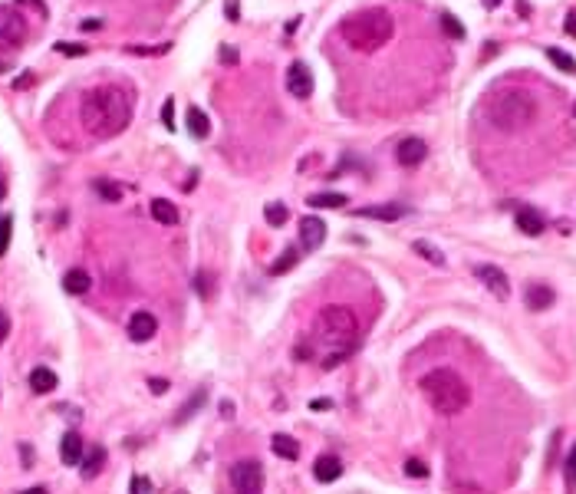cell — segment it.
Returning a JSON list of instances; mask_svg holds the SVG:
<instances>
[{
    "label": "cell",
    "mask_w": 576,
    "mask_h": 494,
    "mask_svg": "<svg viewBox=\"0 0 576 494\" xmlns=\"http://www.w3.org/2000/svg\"><path fill=\"white\" fill-rule=\"evenodd\" d=\"M80 119L92 139H116L132 122V96L122 86H96L82 92Z\"/></svg>",
    "instance_id": "2"
},
{
    "label": "cell",
    "mask_w": 576,
    "mask_h": 494,
    "mask_svg": "<svg viewBox=\"0 0 576 494\" xmlns=\"http://www.w3.org/2000/svg\"><path fill=\"white\" fill-rule=\"evenodd\" d=\"M82 27H86V30H99V27H102V20H86Z\"/></svg>",
    "instance_id": "48"
},
{
    "label": "cell",
    "mask_w": 576,
    "mask_h": 494,
    "mask_svg": "<svg viewBox=\"0 0 576 494\" xmlns=\"http://www.w3.org/2000/svg\"><path fill=\"white\" fill-rule=\"evenodd\" d=\"M221 56H224V63H234V50H227V46H224V50H221Z\"/></svg>",
    "instance_id": "49"
},
{
    "label": "cell",
    "mask_w": 576,
    "mask_h": 494,
    "mask_svg": "<svg viewBox=\"0 0 576 494\" xmlns=\"http://www.w3.org/2000/svg\"><path fill=\"white\" fill-rule=\"evenodd\" d=\"M4 198H7V178L0 175V201H4Z\"/></svg>",
    "instance_id": "50"
},
{
    "label": "cell",
    "mask_w": 576,
    "mask_h": 494,
    "mask_svg": "<svg viewBox=\"0 0 576 494\" xmlns=\"http://www.w3.org/2000/svg\"><path fill=\"white\" fill-rule=\"evenodd\" d=\"M563 481H567V488H576V449L570 451V458H567V468H563Z\"/></svg>",
    "instance_id": "35"
},
{
    "label": "cell",
    "mask_w": 576,
    "mask_h": 494,
    "mask_svg": "<svg viewBox=\"0 0 576 494\" xmlns=\"http://www.w3.org/2000/svg\"><path fill=\"white\" fill-rule=\"evenodd\" d=\"M418 389H422L425 402L432 405L438 415H458V412H464L471 402L468 382H464L455 369H432V372H425Z\"/></svg>",
    "instance_id": "5"
},
{
    "label": "cell",
    "mask_w": 576,
    "mask_h": 494,
    "mask_svg": "<svg viewBox=\"0 0 576 494\" xmlns=\"http://www.w3.org/2000/svg\"><path fill=\"white\" fill-rule=\"evenodd\" d=\"M513 225L521 227V234H527V237H540L543 234V218L540 211H533V208H517V215H513Z\"/></svg>",
    "instance_id": "16"
},
{
    "label": "cell",
    "mask_w": 576,
    "mask_h": 494,
    "mask_svg": "<svg viewBox=\"0 0 576 494\" xmlns=\"http://www.w3.org/2000/svg\"><path fill=\"white\" fill-rule=\"evenodd\" d=\"M152 218L158 225H178V208L171 205L168 198H155L152 201Z\"/></svg>",
    "instance_id": "23"
},
{
    "label": "cell",
    "mask_w": 576,
    "mask_h": 494,
    "mask_svg": "<svg viewBox=\"0 0 576 494\" xmlns=\"http://www.w3.org/2000/svg\"><path fill=\"white\" fill-rule=\"evenodd\" d=\"M425 155H428V145L422 139H415V135H408V139H402L396 145V162L402 168H418L425 162Z\"/></svg>",
    "instance_id": "9"
},
{
    "label": "cell",
    "mask_w": 576,
    "mask_h": 494,
    "mask_svg": "<svg viewBox=\"0 0 576 494\" xmlns=\"http://www.w3.org/2000/svg\"><path fill=\"white\" fill-rule=\"evenodd\" d=\"M349 201L346 195H336V191H323V195H310L306 198V205L310 208H342Z\"/></svg>",
    "instance_id": "24"
},
{
    "label": "cell",
    "mask_w": 576,
    "mask_h": 494,
    "mask_svg": "<svg viewBox=\"0 0 576 494\" xmlns=\"http://www.w3.org/2000/svg\"><path fill=\"white\" fill-rule=\"evenodd\" d=\"M297 261H300V251L287 247V251L280 254V261H273V264H271V270H267V274H271V277H280V274H287L290 267H297Z\"/></svg>",
    "instance_id": "26"
},
{
    "label": "cell",
    "mask_w": 576,
    "mask_h": 494,
    "mask_svg": "<svg viewBox=\"0 0 576 494\" xmlns=\"http://www.w3.org/2000/svg\"><path fill=\"white\" fill-rule=\"evenodd\" d=\"M102 465H106V449H99V445H96V449H89L86 455H82V461H80L82 478H86V481H92V478L102 471Z\"/></svg>",
    "instance_id": "19"
},
{
    "label": "cell",
    "mask_w": 576,
    "mask_h": 494,
    "mask_svg": "<svg viewBox=\"0 0 576 494\" xmlns=\"http://www.w3.org/2000/svg\"><path fill=\"white\" fill-rule=\"evenodd\" d=\"M60 386V379H56L53 369H46V366H36L33 372H30V389H33L36 395H46V392H53V389Z\"/></svg>",
    "instance_id": "18"
},
{
    "label": "cell",
    "mask_w": 576,
    "mask_h": 494,
    "mask_svg": "<svg viewBox=\"0 0 576 494\" xmlns=\"http://www.w3.org/2000/svg\"><path fill=\"white\" fill-rule=\"evenodd\" d=\"M553 300H557V294H553L547 284H527V290H523V304H527V310H533V313L550 310Z\"/></svg>",
    "instance_id": "14"
},
{
    "label": "cell",
    "mask_w": 576,
    "mask_h": 494,
    "mask_svg": "<svg viewBox=\"0 0 576 494\" xmlns=\"http://www.w3.org/2000/svg\"><path fill=\"white\" fill-rule=\"evenodd\" d=\"M474 277L481 280L497 300H507V296H511V280H507V274L501 267H494V264H477Z\"/></svg>",
    "instance_id": "8"
},
{
    "label": "cell",
    "mask_w": 576,
    "mask_h": 494,
    "mask_svg": "<svg viewBox=\"0 0 576 494\" xmlns=\"http://www.w3.org/2000/svg\"><path fill=\"white\" fill-rule=\"evenodd\" d=\"M10 336V316H7V310H0V343L7 340Z\"/></svg>",
    "instance_id": "40"
},
{
    "label": "cell",
    "mask_w": 576,
    "mask_h": 494,
    "mask_svg": "<svg viewBox=\"0 0 576 494\" xmlns=\"http://www.w3.org/2000/svg\"><path fill=\"white\" fill-rule=\"evenodd\" d=\"M231 488L241 494H261L263 488V465L254 458H244L231 468Z\"/></svg>",
    "instance_id": "6"
},
{
    "label": "cell",
    "mask_w": 576,
    "mask_h": 494,
    "mask_svg": "<svg viewBox=\"0 0 576 494\" xmlns=\"http://www.w3.org/2000/svg\"><path fill=\"white\" fill-rule=\"evenodd\" d=\"M148 389H152L155 395H162V392H168V382H165V379H148Z\"/></svg>",
    "instance_id": "42"
},
{
    "label": "cell",
    "mask_w": 576,
    "mask_h": 494,
    "mask_svg": "<svg viewBox=\"0 0 576 494\" xmlns=\"http://www.w3.org/2000/svg\"><path fill=\"white\" fill-rule=\"evenodd\" d=\"M441 30H445V33H448L451 40H464V36H468V30H464V23H461V20L455 17V14H448V10L441 14Z\"/></svg>",
    "instance_id": "29"
},
{
    "label": "cell",
    "mask_w": 576,
    "mask_h": 494,
    "mask_svg": "<svg viewBox=\"0 0 576 494\" xmlns=\"http://www.w3.org/2000/svg\"><path fill=\"white\" fill-rule=\"evenodd\" d=\"M412 251H415V254H422L425 261L435 264V267H445V254H441L438 247H435V244H428V241H415V244H412Z\"/></svg>",
    "instance_id": "27"
},
{
    "label": "cell",
    "mask_w": 576,
    "mask_h": 494,
    "mask_svg": "<svg viewBox=\"0 0 576 494\" xmlns=\"http://www.w3.org/2000/svg\"><path fill=\"white\" fill-rule=\"evenodd\" d=\"M195 287H198V294L205 296V300L211 296V290H207V274H198V277H195Z\"/></svg>",
    "instance_id": "41"
},
{
    "label": "cell",
    "mask_w": 576,
    "mask_h": 494,
    "mask_svg": "<svg viewBox=\"0 0 576 494\" xmlns=\"http://www.w3.org/2000/svg\"><path fill=\"white\" fill-rule=\"evenodd\" d=\"M221 415H224V419H231V415H234V409H231V402H221Z\"/></svg>",
    "instance_id": "46"
},
{
    "label": "cell",
    "mask_w": 576,
    "mask_h": 494,
    "mask_svg": "<svg viewBox=\"0 0 576 494\" xmlns=\"http://www.w3.org/2000/svg\"><path fill=\"white\" fill-rule=\"evenodd\" d=\"M20 7H33L36 10V17H46V4L43 0H17Z\"/></svg>",
    "instance_id": "39"
},
{
    "label": "cell",
    "mask_w": 576,
    "mask_h": 494,
    "mask_svg": "<svg viewBox=\"0 0 576 494\" xmlns=\"http://www.w3.org/2000/svg\"><path fill=\"white\" fill-rule=\"evenodd\" d=\"M96 191H99L106 201H119V198H122V188L112 185V181H96Z\"/></svg>",
    "instance_id": "33"
},
{
    "label": "cell",
    "mask_w": 576,
    "mask_h": 494,
    "mask_svg": "<svg viewBox=\"0 0 576 494\" xmlns=\"http://www.w3.org/2000/svg\"><path fill=\"white\" fill-rule=\"evenodd\" d=\"M359 343V316L346 304L323 306L313 320V350L323 369H336Z\"/></svg>",
    "instance_id": "1"
},
{
    "label": "cell",
    "mask_w": 576,
    "mask_h": 494,
    "mask_svg": "<svg viewBox=\"0 0 576 494\" xmlns=\"http://www.w3.org/2000/svg\"><path fill=\"white\" fill-rule=\"evenodd\" d=\"M188 132L195 135V139H207V135H211V119L205 116V109L188 106Z\"/></svg>",
    "instance_id": "22"
},
{
    "label": "cell",
    "mask_w": 576,
    "mask_h": 494,
    "mask_svg": "<svg viewBox=\"0 0 576 494\" xmlns=\"http://www.w3.org/2000/svg\"><path fill=\"white\" fill-rule=\"evenodd\" d=\"M155 333H158V320H155L152 313H145V310L132 313V320H129V340L132 343H148Z\"/></svg>",
    "instance_id": "11"
},
{
    "label": "cell",
    "mask_w": 576,
    "mask_h": 494,
    "mask_svg": "<svg viewBox=\"0 0 576 494\" xmlns=\"http://www.w3.org/2000/svg\"><path fill=\"white\" fill-rule=\"evenodd\" d=\"M271 449H273L277 458H287V461H297V455H300L297 439H290V435H283V431H277V435L271 439Z\"/></svg>",
    "instance_id": "21"
},
{
    "label": "cell",
    "mask_w": 576,
    "mask_h": 494,
    "mask_svg": "<svg viewBox=\"0 0 576 494\" xmlns=\"http://www.w3.org/2000/svg\"><path fill=\"white\" fill-rule=\"evenodd\" d=\"M573 116H576V102H573Z\"/></svg>",
    "instance_id": "51"
},
{
    "label": "cell",
    "mask_w": 576,
    "mask_h": 494,
    "mask_svg": "<svg viewBox=\"0 0 576 494\" xmlns=\"http://www.w3.org/2000/svg\"><path fill=\"white\" fill-rule=\"evenodd\" d=\"M537 119V96L531 90H497L487 99V122L497 132H521Z\"/></svg>",
    "instance_id": "4"
},
{
    "label": "cell",
    "mask_w": 576,
    "mask_h": 494,
    "mask_svg": "<svg viewBox=\"0 0 576 494\" xmlns=\"http://www.w3.org/2000/svg\"><path fill=\"white\" fill-rule=\"evenodd\" d=\"M326 241V225L320 221V218H303L300 221V244H303L306 251H316V247H323Z\"/></svg>",
    "instance_id": "12"
},
{
    "label": "cell",
    "mask_w": 576,
    "mask_h": 494,
    "mask_svg": "<svg viewBox=\"0 0 576 494\" xmlns=\"http://www.w3.org/2000/svg\"><path fill=\"white\" fill-rule=\"evenodd\" d=\"M20 455H23V461H27V465H23V468H30V461H33V449H27V445H20Z\"/></svg>",
    "instance_id": "45"
},
{
    "label": "cell",
    "mask_w": 576,
    "mask_h": 494,
    "mask_svg": "<svg viewBox=\"0 0 576 494\" xmlns=\"http://www.w3.org/2000/svg\"><path fill=\"white\" fill-rule=\"evenodd\" d=\"M27 40V20L13 7H0V50H17Z\"/></svg>",
    "instance_id": "7"
},
{
    "label": "cell",
    "mask_w": 576,
    "mask_h": 494,
    "mask_svg": "<svg viewBox=\"0 0 576 494\" xmlns=\"http://www.w3.org/2000/svg\"><path fill=\"white\" fill-rule=\"evenodd\" d=\"M406 475L408 478H428V465L422 458H408L406 461Z\"/></svg>",
    "instance_id": "34"
},
{
    "label": "cell",
    "mask_w": 576,
    "mask_h": 494,
    "mask_svg": "<svg viewBox=\"0 0 576 494\" xmlns=\"http://www.w3.org/2000/svg\"><path fill=\"white\" fill-rule=\"evenodd\" d=\"M82 455H86V445H82V435L80 431H66L63 441H60V458H63V465L76 468L82 461Z\"/></svg>",
    "instance_id": "15"
},
{
    "label": "cell",
    "mask_w": 576,
    "mask_h": 494,
    "mask_svg": "<svg viewBox=\"0 0 576 494\" xmlns=\"http://www.w3.org/2000/svg\"><path fill=\"white\" fill-rule=\"evenodd\" d=\"M224 14H227V20H231V23H237V20H241V10H237V0H224Z\"/></svg>",
    "instance_id": "38"
},
{
    "label": "cell",
    "mask_w": 576,
    "mask_h": 494,
    "mask_svg": "<svg viewBox=\"0 0 576 494\" xmlns=\"http://www.w3.org/2000/svg\"><path fill=\"white\" fill-rule=\"evenodd\" d=\"M563 30H567V33L576 40V14H567V20H563Z\"/></svg>",
    "instance_id": "43"
},
{
    "label": "cell",
    "mask_w": 576,
    "mask_h": 494,
    "mask_svg": "<svg viewBox=\"0 0 576 494\" xmlns=\"http://www.w3.org/2000/svg\"><path fill=\"white\" fill-rule=\"evenodd\" d=\"M392 33H396V20L382 7L356 10L346 20H339V36L356 53H376L392 40Z\"/></svg>",
    "instance_id": "3"
},
{
    "label": "cell",
    "mask_w": 576,
    "mask_h": 494,
    "mask_svg": "<svg viewBox=\"0 0 576 494\" xmlns=\"http://www.w3.org/2000/svg\"><path fill=\"white\" fill-rule=\"evenodd\" d=\"M481 4H484L487 10H497V7H501V4H504V0H481Z\"/></svg>",
    "instance_id": "47"
},
{
    "label": "cell",
    "mask_w": 576,
    "mask_h": 494,
    "mask_svg": "<svg viewBox=\"0 0 576 494\" xmlns=\"http://www.w3.org/2000/svg\"><path fill=\"white\" fill-rule=\"evenodd\" d=\"M339 475H342L339 455H320V458L313 461V478L320 485H333V481H339Z\"/></svg>",
    "instance_id": "13"
},
{
    "label": "cell",
    "mask_w": 576,
    "mask_h": 494,
    "mask_svg": "<svg viewBox=\"0 0 576 494\" xmlns=\"http://www.w3.org/2000/svg\"><path fill=\"white\" fill-rule=\"evenodd\" d=\"M201 402H205V392H198V395H195V399H191V405H185V409H181V415H178V419H175V422H185V419H191V415H195V409H198Z\"/></svg>",
    "instance_id": "37"
},
{
    "label": "cell",
    "mask_w": 576,
    "mask_h": 494,
    "mask_svg": "<svg viewBox=\"0 0 576 494\" xmlns=\"http://www.w3.org/2000/svg\"><path fill=\"white\" fill-rule=\"evenodd\" d=\"M162 126L165 129H168V132H175V126H178V122H175V99H165V106H162Z\"/></svg>",
    "instance_id": "32"
},
{
    "label": "cell",
    "mask_w": 576,
    "mask_h": 494,
    "mask_svg": "<svg viewBox=\"0 0 576 494\" xmlns=\"http://www.w3.org/2000/svg\"><path fill=\"white\" fill-rule=\"evenodd\" d=\"M263 218H267V225H271V227H283V225H287V218H290V211H287V205L271 201V205L263 208Z\"/></svg>",
    "instance_id": "28"
},
{
    "label": "cell",
    "mask_w": 576,
    "mask_h": 494,
    "mask_svg": "<svg viewBox=\"0 0 576 494\" xmlns=\"http://www.w3.org/2000/svg\"><path fill=\"white\" fill-rule=\"evenodd\" d=\"M89 287H92V280H89V274H86V270H80V267L66 270V277H63V290H66V294L82 296Z\"/></svg>",
    "instance_id": "20"
},
{
    "label": "cell",
    "mask_w": 576,
    "mask_h": 494,
    "mask_svg": "<svg viewBox=\"0 0 576 494\" xmlns=\"http://www.w3.org/2000/svg\"><path fill=\"white\" fill-rule=\"evenodd\" d=\"M10 237H13V218L4 215L0 218V257L10 251Z\"/></svg>",
    "instance_id": "30"
},
{
    "label": "cell",
    "mask_w": 576,
    "mask_h": 494,
    "mask_svg": "<svg viewBox=\"0 0 576 494\" xmlns=\"http://www.w3.org/2000/svg\"><path fill=\"white\" fill-rule=\"evenodd\" d=\"M356 215H359V218H376V221H398V218L408 215V208L398 205V201H392V205H369V208H359Z\"/></svg>",
    "instance_id": "17"
},
{
    "label": "cell",
    "mask_w": 576,
    "mask_h": 494,
    "mask_svg": "<svg viewBox=\"0 0 576 494\" xmlns=\"http://www.w3.org/2000/svg\"><path fill=\"white\" fill-rule=\"evenodd\" d=\"M547 60L557 66V70L567 73V76H576V60H573L570 53H563V50H557V46H550V50H547Z\"/></svg>",
    "instance_id": "25"
},
{
    "label": "cell",
    "mask_w": 576,
    "mask_h": 494,
    "mask_svg": "<svg viewBox=\"0 0 576 494\" xmlns=\"http://www.w3.org/2000/svg\"><path fill=\"white\" fill-rule=\"evenodd\" d=\"M330 405H333L330 399H313V402H310V409H313V412H320V409H330Z\"/></svg>",
    "instance_id": "44"
},
{
    "label": "cell",
    "mask_w": 576,
    "mask_h": 494,
    "mask_svg": "<svg viewBox=\"0 0 576 494\" xmlns=\"http://www.w3.org/2000/svg\"><path fill=\"white\" fill-rule=\"evenodd\" d=\"M129 488H132V491H136V494H148V491H152V481H148V478H145V475H132V481H129Z\"/></svg>",
    "instance_id": "36"
},
{
    "label": "cell",
    "mask_w": 576,
    "mask_h": 494,
    "mask_svg": "<svg viewBox=\"0 0 576 494\" xmlns=\"http://www.w3.org/2000/svg\"><path fill=\"white\" fill-rule=\"evenodd\" d=\"M287 90H290V96H297V99H310V96H313V73H310V66H306V63H290V70H287Z\"/></svg>",
    "instance_id": "10"
},
{
    "label": "cell",
    "mask_w": 576,
    "mask_h": 494,
    "mask_svg": "<svg viewBox=\"0 0 576 494\" xmlns=\"http://www.w3.org/2000/svg\"><path fill=\"white\" fill-rule=\"evenodd\" d=\"M86 50H89L86 43H70V40L56 43V53H63V56H86Z\"/></svg>",
    "instance_id": "31"
}]
</instances>
